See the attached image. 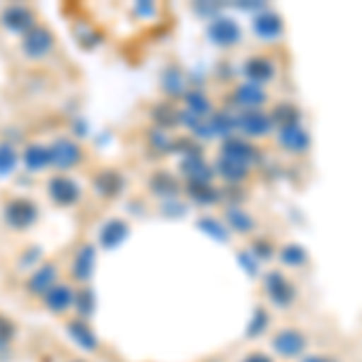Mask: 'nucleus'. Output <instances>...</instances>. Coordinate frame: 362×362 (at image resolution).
<instances>
[{"label": "nucleus", "mask_w": 362, "mask_h": 362, "mask_svg": "<svg viewBox=\"0 0 362 362\" xmlns=\"http://www.w3.org/2000/svg\"><path fill=\"white\" fill-rule=\"evenodd\" d=\"M66 331L68 336L75 341V346L87 350V353H97L99 348H102V343H99L97 334L92 331L90 321H83V319H70L66 324Z\"/></svg>", "instance_id": "obj_15"}, {"label": "nucleus", "mask_w": 362, "mask_h": 362, "mask_svg": "<svg viewBox=\"0 0 362 362\" xmlns=\"http://www.w3.org/2000/svg\"><path fill=\"white\" fill-rule=\"evenodd\" d=\"M186 104H189V112L196 114V116H203L210 112V102L206 99V95H201V92H191V95H186Z\"/></svg>", "instance_id": "obj_32"}, {"label": "nucleus", "mask_w": 362, "mask_h": 362, "mask_svg": "<svg viewBox=\"0 0 362 362\" xmlns=\"http://www.w3.org/2000/svg\"><path fill=\"white\" fill-rule=\"evenodd\" d=\"M300 362H338L334 355H324V353H312V355H305Z\"/></svg>", "instance_id": "obj_36"}, {"label": "nucleus", "mask_w": 362, "mask_h": 362, "mask_svg": "<svg viewBox=\"0 0 362 362\" xmlns=\"http://www.w3.org/2000/svg\"><path fill=\"white\" fill-rule=\"evenodd\" d=\"M239 362H276V358L273 355H268V353H264V350H251L249 355H244L242 360Z\"/></svg>", "instance_id": "obj_35"}, {"label": "nucleus", "mask_w": 362, "mask_h": 362, "mask_svg": "<svg viewBox=\"0 0 362 362\" xmlns=\"http://www.w3.org/2000/svg\"><path fill=\"white\" fill-rule=\"evenodd\" d=\"M280 261L290 268H302L309 261V254L300 244H288V247L280 249Z\"/></svg>", "instance_id": "obj_25"}, {"label": "nucleus", "mask_w": 362, "mask_h": 362, "mask_svg": "<svg viewBox=\"0 0 362 362\" xmlns=\"http://www.w3.org/2000/svg\"><path fill=\"white\" fill-rule=\"evenodd\" d=\"M136 13H140V15H155V5L140 3V5H136Z\"/></svg>", "instance_id": "obj_37"}, {"label": "nucleus", "mask_w": 362, "mask_h": 362, "mask_svg": "<svg viewBox=\"0 0 362 362\" xmlns=\"http://www.w3.org/2000/svg\"><path fill=\"white\" fill-rule=\"evenodd\" d=\"M66 362H87V360H83V358H70V360H66Z\"/></svg>", "instance_id": "obj_38"}, {"label": "nucleus", "mask_w": 362, "mask_h": 362, "mask_svg": "<svg viewBox=\"0 0 362 362\" xmlns=\"http://www.w3.org/2000/svg\"><path fill=\"white\" fill-rule=\"evenodd\" d=\"M49 153H51V165L63 169V172L78 167L80 162L85 160V150L80 148V143H75V140L68 136L56 138L54 143L49 145Z\"/></svg>", "instance_id": "obj_5"}, {"label": "nucleus", "mask_w": 362, "mask_h": 362, "mask_svg": "<svg viewBox=\"0 0 362 362\" xmlns=\"http://www.w3.org/2000/svg\"><path fill=\"white\" fill-rule=\"evenodd\" d=\"M237 128L244 133V136H251V138H261V136H268L273 128V121L268 114H261V112H244L242 116L237 119Z\"/></svg>", "instance_id": "obj_16"}, {"label": "nucleus", "mask_w": 362, "mask_h": 362, "mask_svg": "<svg viewBox=\"0 0 362 362\" xmlns=\"http://www.w3.org/2000/svg\"><path fill=\"white\" fill-rule=\"evenodd\" d=\"M39 220V208L29 198H13V201L5 206V223L15 230H27Z\"/></svg>", "instance_id": "obj_8"}, {"label": "nucleus", "mask_w": 362, "mask_h": 362, "mask_svg": "<svg viewBox=\"0 0 362 362\" xmlns=\"http://www.w3.org/2000/svg\"><path fill=\"white\" fill-rule=\"evenodd\" d=\"M271 350L280 360H302L309 350V336L300 326H280L271 334Z\"/></svg>", "instance_id": "obj_1"}, {"label": "nucleus", "mask_w": 362, "mask_h": 362, "mask_svg": "<svg viewBox=\"0 0 362 362\" xmlns=\"http://www.w3.org/2000/svg\"><path fill=\"white\" fill-rule=\"evenodd\" d=\"M264 295L271 302V307L276 309H293L297 300H300L295 283L283 271H278V268H273V271H268L264 276Z\"/></svg>", "instance_id": "obj_2"}, {"label": "nucleus", "mask_w": 362, "mask_h": 362, "mask_svg": "<svg viewBox=\"0 0 362 362\" xmlns=\"http://www.w3.org/2000/svg\"><path fill=\"white\" fill-rule=\"evenodd\" d=\"M95 268H97V247L90 242H85L73 256L70 278H73L78 285H90L92 276H95Z\"/></svg>", "instance_id": "obj_9"}, {"label": "nucleus", "mask_w": 362, "mask_h": 362, "mask_svg": "<svg viewBox=\"0 0 362 362\" xmlns=\"http://www.w3.org/2000/svg\"><path fill=\"white\" fill-rule=\"evenodd\" d=\"M126 237H128V225L124 220H109V223L102 227V232H99V244H102L104 249H116Z\"/></svg>", "instance_id": "obj_22"}, {"label": "nucleus", "mask_w": 362, "mask_h": 362, "mask_svg": "<svg viewBox=\"0 0 362 362\" xmlns=\"http://www.w3.org/2000/svg\"><path fill=\"white\" fill-rule=\"evenodd\" d=\"M271 312H268V307L259 305L251 312V319H249V326H247V338H261L266 336L268 331H271Z\"/></svg>", "instance_id": "obj_23"}, {"label": "nucleus", "mask_w": 362, "mask_h": 362, "mask_svg": "<svg viewBox=\"0 0 362 362\" xmlns=\"http://www.w3.org/2000/svg\"><path fill=\"white\" fill-rule=\"evenodd\" d=\"M191 196H194V201L203 203V206H210V203L220 201V196H218V191L213 189V184H191Z\"/></svg>", "instance_id": "obj_31"}, {"label": "nucleus", "mask_w": 362, "mask_h": 362, "mask_svg": "<svg viewBox=\"0 0 362 362\" xmlns=\"http://www.w3.org/2000/svg\"><path fill=\"white\" fill-rule=\"evenodd\" d=\"M227 223H230L232 230L237 232V235H251L254 232V218H251L249 213H244V210H239V208H230L227 210Z\"/></svg>", "instance_id": "obj_24"}, {"label": "nucleus", "mask_w": 362, "mask_h": 362, "mask_svg": "<svg viewBox=\"0 0 362 362\" xmlns=\"http://www.w3.org/2000/svg\"><path fill=\"white\" fill-rule=\"evenodd\" d=\"M215 169H218L220 177L227 179V181H232V184H237V181H244V179H247V172H249V169H244V167H239V165H232V162L223 160V157L218 160Z\"/></svg>", "instance_id": "obj_29"}, {"label": "nucleus", "mask_w": 362, "mask_h": 362, "mask_svg": "<svg viewBox=\"0 0 362 362\" xmlns=\"http://www.w3.org/2000/svg\"><path fill=\"white\" fill-rule=\"evenodd\" d=\"M54 44H56V39H54V34H51V29H46L44 25H37L22 37L20 49L29 61H42V58H46L54 51Z\"/></svg>", "instance_id": "obj_3"}, {"label": "nucleus", "mask_w": 362, "mask_h": 362, "mask_svg": "<svg viewBox=\"0 0 362 362\" xmlns=\"http://www.w3.org/2000/svg\"><path fill=\"white\" fill-rule=\"evenodd\" d=\"M56 283H58V266L54 261H46V264L37 266L29 273V278L25 283V293L29 297H34V300H42Z\"/></svg>", "instance_id": "obj_7"}, {"label": "nucleus", "mask_w": 362, "mask_h": 362, "mask_svg": "<svg viewBox=\"0 0 362 362\" xmlns=\"http://www.w3.org/2000/svg\"><path fill=\"white\" fill-rule=\"evenodd\" d=\"M150 186H153L155 194L162 198H174V194H177V181L169 177V174H157V177L150 181Z\"/></svg>", "instance_id": "obj_30"}, {"label": "nucleus", "mask_w": 362, "mask_h": 362, "mask_svg": "<svg viewBox=\"0 0 362 362\" xmlns=\"http://www.w3.org/2000/svg\"><path fill=\"white\" fill-rule=\"evenodd\" d=\"M22 165H25L29 172H42V169L51 167V153L49 145H39L32 143L29 148L22 153Z\"/></svg>", "instance_id": "obj_21"}, {"label": "nucleus", "mask_w": 362, "mask_h": 362, "mask_svg": "<svg viewBox=\"0 0 362 362\" xmlns=\"http://www.w3.org/2000/svg\"><path fill=\"white\" fill-rule=\"evenodd\" d=\"M92 186H95V191L102 198H114L124 191V177L116 169H104V172H99L95 177Z\"/></svg>", "instance_id": "obj_18"}, {"label": "nucleus", "mask_w": 362, "mask_h": 362, "mask_svg": "<svg viewBox=\"0 0 362 362\" xmlns=\"http://www.w3.org/2000/svg\"><path fill=\"white\" fill-rule=\"evenodd\" d=\"M271 116V121H273V126H293V124H297V109L293 107L290 102H283V104H276L273 107V112L268 114Z\"/></svg>", "instance_id": "obj_26"}, {"label": "nucleus", "mask_w": 362, "mask_h": 362, "mask_svg": "<svg viewBox=\"0 0 362 362\" xmlns=\"http://www.w3.org/2000/svg\"><path fill=\"white\" fill-rule=\"evenodd\" d=\"M278 145L288 153H305L309 148V133L300 124L283 126L278 131Z\"/></svg>", "instance_id": "obj_17"}, {"label": "nucleus", "mask_w": 362, "mask_h": 362, "mask_svg": "<svg viewBox=\"0 0 362 362\" xmlns=\"http://www.w3.org/2000/svg\"><path fill=\"white\" fill-rule=\"evenodd\" d=\"M15 338H17L15 321L10 317H5V314H0V353H8V350L13 348Z\"/></svg>", "instance_id": "obj_28"}, {"label": "nucleus", "mask_w": 362, "mask_h": 362, "mask_svg": "<svg viewBox=\"0 0 362 362\" xmlns=\"http://www.w3.org/2000/svg\"><path fill=\"white\" fill-rule=\"evenodd\" d=\"M17 162H20V153L10 143H0V179L13 174Z\"/></svg>", "instance_id": "obj_27"}, {"label": "nucleus", "mask_w": 362, "mask_h": 362, "mask_svg": "<svg viewBox=\"0 0 362 362\" xmlns=\"http://www.w3.org/2000/svg\"><path fill=\"white\" fill-rule=\"evenodd\" d=\"M244 75H247L249 85H266L276 80V66H273L271 56H249L244 63Z\"/></svg>", "instance_id": "obj_13"}, {"label": "nucleus", "mask_w": 362, "mask_h": 362, "mask_svg": "<svg viewBox=\"0 0 362 362\" xmlns=\"http://www.w3.org/2000/svg\"><path fill=\"white\" fill-rule=\"evenodd\" d=\"M0 25H3L8 32H15V34H25L29 29L37 27V17H34L32 10L27 5H8L0 15Z\"/></svg>", "instance_id": "obj_12"}, {"label": "nucleus", "mask_w": 362, "mask_h": 362, "mask_svg": "<svg viewBox=\"0 0 362 362\" xmlns=\"http://www.w3.org/2000/svg\"><path fill=\"white\" fill-rule=\"evenodd\" d=\"M266 92L261 90V87L256 85H239L235 90V104H239V107H244L247 112H259V107H264L266 104Z\"/></svg>", "instance_id": "obj_20"}, {"label": "nucleus", "mask_w": 362, "mask_h": 362, "mask_svg": "<svg viewBox=\"0 0 362 362\" xmlns=\"http://www.w3.org/2000/svg\"><path fill=\"white\" fill-rule=\"evenodd\" d=\"M273 244L268 242V239H259V242H254L251 244V254H256L259 259H271L273 256Z\"/></svg>", "instance_id": "obj_34"}, {"label": "nucleus", "mask_w": 362, "mask_h": 362, "mask_svg": "<svg viewBox=\"0 0 362 362\" xmlns=\"http://www.w3.org/2000/svg\"><path fill=\"white\" fill-rule=\"evenodd\" d=\"M251 27H254L256 37L264 39V42H268V44L278 42V39L285 34L283 20H280V15H276L273 10H264V13L256 15L254 22H251Z\"/></svg>", "instance_id": "obj_14"}, {"label": "nucleus", "mask_w": 362, "mask_h": 362, "mask_svg": "<svg viewBox=\"0 0 362 362\" xmlns=\"http://www.w3.org/2000/svg\"><path fill=\"white\" fill-rule=\"evenodd\" d=\"M165 90L169 95H179L181 92V75L174 68L167 70V75H165Z\"/></svg>", "instance_id": "obj_33"}, {"label": "nucleus", "mask_w": 362, "mask_h": 362, "mask_svg": "<svg viewBox=\"0 0 362 362\" xmlns=\"http://www.w3.org/2000/svg\"><path fill=\"white\" fill-rule=\"evenodd\" d=\"M49 198L58 208H73L75 203L83 201V189L73 177L58 174V177L49 179Z\"/></svg>", "instance_id": "obj_4"}, {"label": "nucleus", "mask_w": 362, "mask_h": 362, "mask_svg": "<svg viewBox=\"0 0 362 362\" xmlns=\"http://www.w3.org/2000/svg\"><path fill=\"white\" fill-rule=\"evenodd\" d=\"M73 312H75V319H83V321H90L92 317H95L97 297H95V290H92L90 285H80V288L75 290Z\"/></svg>", "instance_id": "obj_19"}, {"label": "nucleus", "mask_w": 362, "mask_h": 362, "mask_svg": "<svg viewBox=\"0 0 362 362\" xmlns=\"http://www.w3.org/2000/svg\"><path fill=\"white\" fill-rule=\"evenodd\" d=\"M73 302H75V288L70 283H61V280L42 297V305L46 307V312L54 314V317L68 314L73 309Z\"/></svg>", "instance_id": "obj_11"}, {"label": "nucleus", "mask_w": 362, "mask_h": 362, "mask_svg": "<svg viewBox=\"0 0 362 362\" xmlns=\"http://www.w3.org/2000/svg\"><path fill=\"white\" fill-rule=\"evenodd\" d=\"M220 157L232 165H239L244 169H249L254 162H259V150L244 138H237V136H227L225 143H223V150H220Z\"/></svg>", "instance_id": "obj_6"}, {"label": "nucleus", "mask_w": 362, "mask_h": 362, "mask_svg": "<svg viewBox=\"0 0 362 362\" xmlns=\"http://www.w3.org/2000/svg\"><path fill=\"white\" fill-rule=\"evenodd\" d=\"M208 37H210V42L215 46H220V49H232V46H237L242 42V29H239L237 22L230 20V17H215L208 25Z\"/></svg>", "instance_id": "obj_10"}]
</instances>
